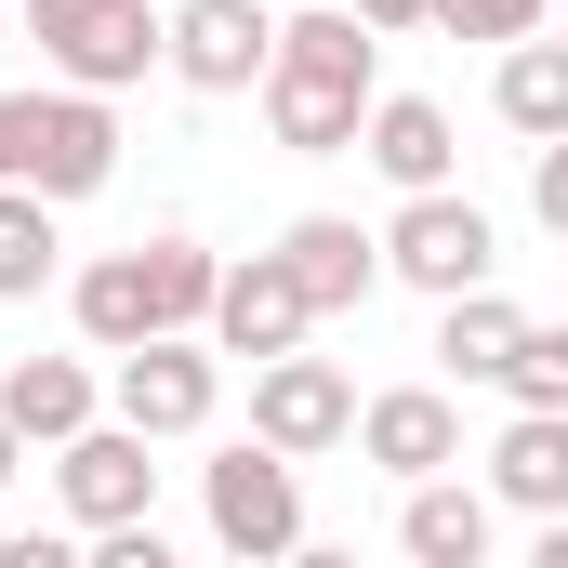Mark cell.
<instances>
[{"label":"cell","mask_w":568,"mask_h":568,"mask_svg":"<svg viewBox=\"0 0 568 568\" xmlns=\"http://www.w3.org/2000/svg\"><path fill=\"white\" fill-rule=\"evenodd\" d=\"M278 265L304 278V304L331 317V304H371V278H384V239H357L344 212H304V225L278 239Z\"/></svg>","instance_id":"15"},{"label":"cell","mask_w":568,"mask_h":568,"mask_svg":"<svg viewBox=\"0 0 568 568\" xmlns=\"http://www.w3.org/2000/svg\"><path fill=\"white\" fill-rule=\"evenodd\" d=\"M212 397H225L212 344H133V357H120V424L133 436H199Z\"/></svg>","instance_id":"11"},{"label":"cell","mask_w":568,"mask_h":568,"mask_svg":"<svg viewBox=\"0 0 568 568\" xmlns=\"http://www.w3.org/2000/svg\"><path fill=\"white\" fill-rule=\"evenodd\" d=\"M489 93H503V120H516L529 145H568V40H516Z\"/></svg>","instance_id":"18"},{"label":"cell","mask_w":568,"mask_h":568,"mask_svg":"<svg viewBox=\"0 0 568 568\" xmlns=\"http://www.w3.org/2000/svg\"><path fill=\"white\" fill-rule=\"evenodd\" d=\"M503 397H516V410H568V331H542V317H529V344H516Z\"/></svg>","instance_id":"21"},{"label":"cell","mask_w":568,"mask_h":568,"mask_svg":"<svg viewBox=\"0 0 568 568\" xmlns=\"http://www.w3.org/2000/svg\"><path fill=\"white\" fill-rule=\"evenodd\" d=\"M13 463H27V436H13V424H0V489H13Z\"/></svg>","instance_id":"29"},{"label":"cell","mask_w":568,"mask_h":568,"mask_svg":"<svg viewBox=\"0 0 568 568\" xmlns=\"http://www.w3.org/2000/svg\"><path fill=\"white\" fill-rule=\"evenodd\" d=\"M27 40L67 67V93H120L145 67H172V27L145 0H27Z\"/></svg>","instance_id":"4"},{"label":"cell","mask_w":568,"mask_h":568,"mask_svg":"<svg viewBox=\"0 0 568 568\" xmlns=\"http://www.w3.org/2000/svg\"><path fill=\"white\" fill-rule=\"evenodd\" d=\"M0 568H93V556H80V542H53V529H13V542H0Z\"/></svg>","instance_id":"25"},{"label":"cell","mask_w":568,"mask_h":568,"mask_svg":"<svg viewBox=\"0 0 568 568\" xmlns=\"http://www.w3.org/2000/svg\"><path fill=\"white\" fill-rule=\"evenodd\" d=\"M278 568H357V556H344V542H291Z\"/></svg>","instance_id":"27"},{"label":"cell","mask_w":568,"mask_h":568,"mask_svg":"<svg viewBox=\"0 0 568 568\" xmlns=\"http://www.w3.org/2000/svg\"><path fill=\"white\" fill-rule=\"evenodd\" d=\"M357 159H371L397 199H436V185H449V106H424V93H384V106H371V133H357Z\"/></svg>","instance_id":"13"},{"label":"cell","mask_w":568,"mask_h":568,"mask_svg":"<svg viewBox=\"0 0 568 568\" xmlns=\"http://www.w3.org/2000/svg\"><path fill=\"white\" fill-rule=\"evenodd\" d=\"M529 568H568V516H542V542H529Z\"/></svg>","instance_id":"28"},{"label":"cell","mask_w":568,"mask_h":568,"mask_svg":"<svg viewBox=\"0 0 568 568\" xmlns=\"http://www.w3.org/2000/svg\"><path fill=\"white\" fill-rule=\"evenodd\" d=\"M0 424L27 436V449L93 436V371H80V357H13V371H0Z\"/></svg>","instance_id":"14"},{"label":"cell","mask_w":568,"mask_h":568,"mask_svg":"<svg viewBox=\"0 0 568 568\" xmlns=\"http://www.w3.org/2000/svg\"><path fill=\"white\" fill-rule=\"evenodd\" d=\"M529 212L568 239V145H542V159H529Z\"/></svg>","instance_id":"24"},{"label":"cell","mask_w":568,"mask_h":568,"mask_svg":"<svg viewBox=\"0 0 568 568\" xmlns=\"http://www.w3.org/2000/svg\"><path fill=\"white\" fill-rule=\"evenodd\" d=\"M357 13H371V27H424L436 0H357Z\"/></svg>","instance_id":"26"},{"label":"cell","mask_w":568,"mask_h":568,"mask_svg":"<svg viewBox=\"0 0 568 568\" xmlns=\"http://www.w3.org/2000/svg\"><path fill=\"white\" fill-rule=\"evenodd\" d=\"M489 489L516 516H568V410H516L503 449H489Z\"/></svg>","instance_id":"16"},{"label":"cell","mask_w":568,"mask_h":568,"mask_svg":"<svg viewBox=\"0 0 568 568\" xmlns=\"http://www.w3.org/2000/svg\"><path fill=\"white\" fill-rule=\"evenodd\" d=\"M384 265H397L410 291H436V304H463V291H489V212L436 185V199H410V212L384 225Z\"/></svg>","instance_id":"7"},{"label":"cell","mask_w":568,"mask_h":568,"mask_svg":"<svg viewBox=\"0 0 568 568\" xmlns=\"http://www.w3.org/2000/svg\"><path fill=\"white\" fill-rule=\"evenodd\" d=\"M304 331H317V304H304V278H291L278 252L225 265V291H212V344H225V357L278 371V357H304Z\"/></svg>","instance_id":"9"},{"label":"cell","mask_w":568,"mask_h":568,"mask_svg":"<svg viewBox=\"0 0 568 568\" xmlns=\"http://www.w3.org/2000/svg\"><path fill=\"white\" fill-rule=\"evenodd\" d=\"M145 449H159V436H133V424H93V436L53 449V489H67L80 529H145V516H159V463H145Z\"/></svg>","instance_id":"6"},{"label":"cell","mask_w":568,"mask_h":568,"mask_svg":"<svg viewBox=\"0 0 568 568\" xmlns=\"http://www.w3.org/2000/svg\"><path fill=\"white\" fill-rule=\"evenodd\" d=\"M278 67V13L265 0H185L172 13V80L185 93H252Z\"/></svg>","instance_id":"8"},{"label":"cell","mask_w":568,"mask_h":568,"mask_svg":"<svg viewBox=\"0 0 568 568\" xmlns=\"http://www.w3.org/2000/svg\"><path fill=\"white\" fill-rule=\"evenodd\" d=\"M516 344H529V317H516L503 291H463V304L436 317V357H449L463 384H503V371H516Z\"/></svg>","instance_id":"19"},{"label":"cell","mask_w":568,"mask_h":568,"mask_svg":"<svg viewBox=\"0 0 568 568\" xmlns=\"http://www.w3.org/2000/svg\"><path fill=\"white\" fill-rule=\"evenodd\" d=\"M252 436H265L278 463H317V449H344V436H357V397H344V371H331V357H278V371H252Z\"/></svg>","instance_id":"10"},{"label":"cell","mask_w":568,"mask_h":568,"mask_svg":"<svg viewBox=\"0 0 568 568\" xmlns=\"http://www.w3.org/2000/svg\"><path fill=\"white\" fill-rule=\"evenodd\" d=\"M357 449H371L384 476H410V489H424L436 463H463V424H449V397H436V384H397V397H371V410H357Z\"/></svg>","instance_id":"12"},{"label":"cell","mask_w":568,"mask_h":568,"mask_svg":"<svg viewBox=\"0 0 568 568\" xmlns=\"http://www.w3.org/2000/svg\"><path fill=\"white\" fill-rule=\"evenodd\" d=\"M436 27H463V40H503V53H516V40L542 27V0H436Z\"/></svg>","instance_id":"22"},{"label":"cell","mask_w":568,"mask_h":568,"mask_svg":"<svg viewBox=\"0 0 568 568\" xmlns=\"http://www.w3.org/2000/svg\"><path fill=\"white\" fill-rule=\"evenodd\" d=\"M397 542H410V568H476V556H489V489L424 476V489H410V516H397Z\"/></svg>","instance_id":"17"},{"label":"cell","mask_w":568,"mask_h":568,"mask_svg":"<svg viewBox=\"0 0 568 568\" xmlns=\"http://www.w3.org/2000/svg\"><path fill=\"white\" fill-rule=\"evenodd\" d=\"M212 291L225 265L199 252V239H145V252H106V265H80V331L106 344V357H133V344H199L212 331Z\"/></svg>","instance_id":"2"},{"label":"cell","mask_w":568,"mask_h":568,"mask_svg":"<svg viewBox=\"0 0 568 568\" xmlns=\"http://www.w3.org/2000/svg\"><path fill=\"white\" fill-rule=\"evenodd\" d=\"M93 568H172V542H159V516H145V529H93Z\"/></svg>","instance_id":"23"},{"label":"cell","mask_w":568,"mask_h":568,"mask_svg":"<svg viewBox=\"0 0 568 568\" xmlns=\"http://www.w3.org/2000/svg\"><path fill=\"white\" fill-rule=\"evenodd\" d=\"M40 278H53V199L0 185V304H27Z\"/></svg>","instance_id":"20"},{"label":"cell","mask_w":568,"mask_h":568,"mask_svg":"<svg viewBox=\"0 0 568 568\" xmlns=\"http://www.w3.org/2000/svg\"><path fill=\"white\" fill-rule=\"evenodd\" d=\"M106 172H120L106 93H0V185H27V199H93Z\"/></svg>","instance_id":"3"},{"label":"cell","mask_w":568,"mask_h":568,"mask_svg":"<svg viewBox=\"0 0 568 568\" xmlns=\"http://www.w3.org/2000/svg\"><path fill=\"white\" fill-rule=\"evenodd\" d=\"M371 53H384V27L357 13V0H304L278 27V67H265V120H278L291 159H344V145L371 133Z\"/></svg>","instance_id":"1"},{"label":"cell","mask_w":568,"mask_h":568,"mask_svg":"<svg viewBox=\"0 0 568 568\" xmlns=\"http://www.w3.org/2000/svg\"><path fill=\"white\" fill-rule=\"evenodd\" d=\"M199 503H212V542H225V556H265V568H278L291 542H304V476H291L265 436H239V449L199 476Z\"/></svg>","instance_id":"5"}]
</instances>
